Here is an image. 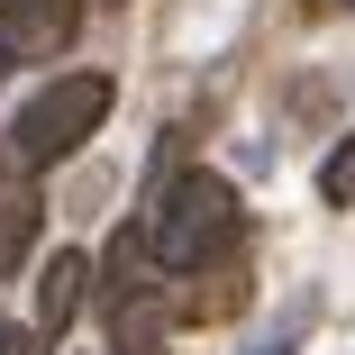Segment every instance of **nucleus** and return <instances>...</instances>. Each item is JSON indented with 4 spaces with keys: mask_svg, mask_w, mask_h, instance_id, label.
<instances>
[{
    "mask_svg": "<svg viewBox=\"0 0 355 355\" xmlns=\"http://www.w3.org/2000/svg\"><path fill=\"white\" fill-rule=\"evenodd\" d=\"M237 246V191L219 173H173L155 182V209H146V264L173 282V273H209Z\"/></svg>",
    "mask_w": 355,
    "mask_h": 355,
    "instance_id": "1",
    "label": "nucleus"
},
{
    "mask_svg": "<svg viewBox=\"0 0 355 355\" xmlns=\"http://www.w3.org/2000/svg\"><path fill=\"white\" fill-rule=\"evenodd\" d=\"M110 101H119L110 73H55V83H37V92L19 101V119H10V155H19L28 173H46V164H64V155H83L92 128L110 119Z\"/></svg>",
    "mask_w": 355,
    "mask_h": 355,
    "instance_id": "2",
    "label": "nucleus"
},
{
    "mask_svg": "<svg viewBox=\"0 0 355 355\" xmlns=\"http://www.w3.org/2000/svg\"><path fill=\"white\" fill-rule=\"evenodd\" d=\"M92 255L83 246H55L46 264H37V346H55L64 328H73V310H83V292H92Z\"/></svg>",
    "mask_w": 355,
    "mask_h": 355,
    "instance_id": "3",
    "label": "nucleus"
},
{
    "mask_svg": "<svg viewBox=\"0 0 355 355\" xmlns=\"http://www.w3.org/2000/svg\"><path fill=\"white\" fill-rule=\"evenodd\" d=\"M110 337H119V355H155L164 346V292H119L110 301Z\"/></svg>",
    "mask_w": 355,
    "mask_h": 355,
    "instance_id": "4",
    "label": "nucleus"
},
{
    "mask_svg": "<svg viewBox=\"0 0 355 355\" xmlns=\"http://www.w3.org/2000/svg\"><path fill=\"white\" fill-rule=\"evenodd\" d=\"M37 228H46V200H37V191H19L10 209H0V273H19V264L37 255Z\"/></svg>",
    "mask_w": 355,
    "mask_h": 355,
    "instance_id": "5",
    "label": "nucleus"
},
{
    "mask_svg": "<svg viewBox=\"0 0 355 355\" xmlns=\"http://www.w3.org/2000/svg\"><path fill=\"white\" fill-rule=\"evenodd\" d=\"M319 191H328L337 209H355V137H346V146H337V155L319 164Z\"/></svg>",
    "mask_w": 355,
    "mask_h": 355,
    "instance_id": "6",
    "label": "nucleus"
},
{
    "mask_svg": "<svg viewBox=\"0 0 355 355\" xmlns=\"http://www.w3.org/2000/svg\"><path fill=\"white\" fill-rule=\"evenodd\" d=\"M10 19H19V0H0V46H10Z\"/></svg>",
    "mask_w": 355,
    "mask_h": 355,
    "instance_id": "7",
    "label": "nucleus"
},
{
    "mask_svg": "<svg viewBox=\"0 0 355 355\" xmlns=\"http://www.w3.org/2000/svg\"><path fill=\"white\" fill-rule=\"evenodd\" d=\"M255 355H292V337H264V346H255Z\"/></svg>",
    "mask_w": 355,
    "mask_h": 355,
    "instance_id": "8",
    "label": "nucleus"
},
{
    "mask_svg": "<svg viewBox=\"0 0 355 355\" xmlns=\"http://www.w3.org/2000/svg\"><path fill=\"white\" fill-rule=\"evenodd\" d=\"M0 355H28V346H19V337H10V328H0Z\"/></svg>",
    "mask_w": 355,
    "mask_h": 355,
    "instance_id": "9",
    "label": "nucleus"
},
{
    "mask_svg": "<svg viewBox=\"0 0 355 355\" xmlns=\"http://www.w3.org/2000/svg\"><path fill=\"white\" fill-rule=\"evenodd\" d=\"M10 200H19V182H0V209H10Z\"/></svg>",
    "mask_w": 355,
    "mask_h": 355,
    "instance_id": "10",
    "label": "nucleus"
},
{
    "mask_svg": "<svg viewBox=\"0 0 355 355\" xmlns=\"http://www.w3.org/2000/svg\"><path fill=\"white\" fill-rule=\"evenodd\" d=\"M346 10H355V0H346Z\"/></svg>",
    "mask_w": 355,
    "mask_h": 355,
    "instance_id": "11",
    "label": "nucleus"
}]
</instances>
